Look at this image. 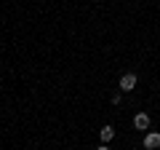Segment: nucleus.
Here are the masks:
<instances>
[{
  "mask_svg": "<svg viewBox=\"0 0 160 150\" xmlns=\"http://www.w3.org/2000/svg\"><path fill=\"white\" fill-rule=\"evenodd\" d=\"M96 150H109V147H107V145H102V147H96Z\"/></svg>",
  "mask_w": 160,
  "mask_h": 150,
  "instance_id": "nucleus-5",
  "label": "nucleus"
},
{
  "mask_svg": "<svg viewBox=\"0 0 160 150\" xmlns=\"http://www.w3.org/2000/svg\"><path fill=\"white\" fill-rule=\"evenodd\" d=\"M136 88V75L133 72H126L120 78V91H133Z\"/></svg>",
  "mask_w": 160,
  "mask_h": 150,
  "instance_id": "nucleus-1",
  "label": "nucleus"
},
{
  "mask_svg": "<svg viewBox=\"0 0 160 150\" xmlns=\"http://www.w3.org/2000/svg\"><path fill=\"white\" fill-rule=\"evenodd\" d=\"M112 137H115V129H112V126H102V131H99V139L107 145V142H112Z\"/></svg>",
  "mask_w": 160,
  "mask_h": 150,
  "instance_id": "nucleus-3",
  "label": "nucleus"
},
{
  "mask_svg": "<svg viewBox=\"0 0 160 150\" xmlns=\"http://www.w3.org/2000/svg\"><path fill=\"white\" fill-rule=\"evenodd\" d=\"M133 126L136 129H149V115L147 113H139V115L133 118Z\"/></svg>",
  "mask_w": 160,
  "mask_h": 150,
  "instance_id": "nucleus-4",
  "label": "nucleus"
},
{
  "mask_svg": "<svg viewBox=\"0 0 160 150\" xmlns=\"http://www.w3.org/2000/svg\"><path fill=\"white\" fill-rule=\"evenodd\" d=\"M144 147H147V150L160 147V134H158V131H149L147 137H144Z\"/></svg>",
  "mask_w": 160,
  "mask_h": 150,
  "instance_id": "nucleus-2",
  "label": "nucleus"
}]
</instances>
